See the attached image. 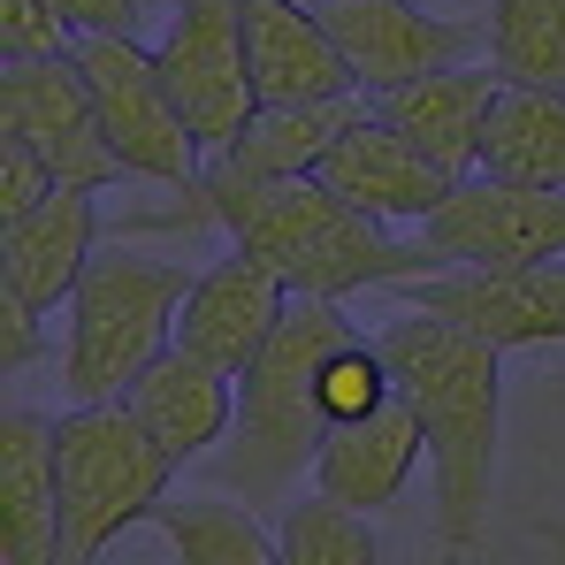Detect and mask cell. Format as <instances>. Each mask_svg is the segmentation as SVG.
I'll list each match as a JSON object with an SVG mask.
<instances>
[{
  "label": "cell",
  "instance_id": "3",
  "mask_svg": "<svg viewBox=\"0 0 565 565\" xmlns=\"http://www.w3.org/2000/svg\"><path fill=\"white\" fill-rule=\"evenodd\" d=\"M352 337L344 298H290L282 329L260 360L237 375V428L214 451V481L245 504H282L290 481L321 459L329 413H321V360Z\"/></svg>",
  "mask_w": 565,
  "mask_h": 565
},
{
  "label": "cell",
  "instance_id": "27",
  "mask_svg": "<svg viewBox=\"0 0 565 565\" xmlns=\"http://www.w3.org/2000/svg\"><path fill=\"white\" fill-rule=\"evenodd\" d=\"M46 191H54V169H46V161H39L23 138H0V222L31 214Z\"/></svg>",
  "mask_w": 565,
  "mask_h": 565
},
{
  "label": "cell",
  "instance_id": "12",
  "mask_svg": "<svg viewBox=\"0 0 565 565\" xmlns=\"http://www.w3.org/2000/svg\"><path fill=\"white\" fill-rule=\"evenodd\" d=\"M290 282L260 260V253H222V260H206L199 276H191V298L184 313H177V344L191 352H206L214 367H230V375H245L253 360H260V344L282 329V313H290Z\"/></svg>",
  "mask_w": 565,
  "mask_h": 565
},
{
  "label": "cell",
  "instance_id": "25",
  "mask_svg": "<svg viewBox=\"0 0 565 565\" xmlns=\"http://www.w3.org/2000/svg\"><path fill=\"white\" fill-rule=\"evenodd\" d=\"M397 397V375H390V352H382V337L367 329H352L329 360H321V413H329V428H344V420H367L375 405Z\"/></svg>",
  "mask_w": 565,
  "mask_h": 565
},
{
  "label": "cell",
  "instance_id": "4",
  "mask_svg": "<svg viewBox=\"0 0 565 565\" xmlns=\"http://www.w3.org/2000/svg\"><path fill=\"white\" fill-rule=\"evenodd\" d=\"M191 276L199 268L130 253V245L93 253V268L77 276L70 306H62V390H70V405L130 397V382L177 344Z\"/></svg>",
  "mask_w": 565,
  "mask_h": 565
},
{
  "label": "cell",
  "instance_id": "20",
  "mask_svg": "<svg viewBox=\"0 0 565 565\" xmlns=\"http://www.w3.org/2000/svg\"><path fill=\"white\" fill-rule=\"evenodd\" d=\"M360 99H260L253 107V122L214 153L230 177H321V161H329V146L360 122Z\"/></svg>",
  "mask_w": 565,
  "mask_h": 565
},
{
  "label": "cell",
  "instance_id": "28",
  "mask_svg": "<svg viewBox=\"0 0 565 565\" xmlns=\"http://www.w3.org/2000/svg\"><path fill=\"white\" fill-rule=\"evenodd\" d=\"M39 344H46V306H31L23 290H8V282H0V367L15 375Z\"/></svg>",
  "mask_w": 565,
  "mask_h": 565
},
{
  "label": "cell",
  "instance_id": "14",
  "mask_svg": "<svg viewBox=\"0 0 565 565\" xmlns=\"http://www.w3.org/2000/svg\"><path fill=\"white\" fill-rule=\"evenodd\" d=\"M122 405H130L138 428L169 451V467L184 473L191 459H206V451L230 444V428H237V375L214 367V360L191 352V344H169L146 375L130 382Z\"/></svg>",
  "mask_w": 565,
  "mask_h": 565
},
{
  "label": "cell",
  "instance_id": "19",
  "mask_svg": "<svg viewBox=\"0 0 565 565\" xmlns=\"http://www.w3.org/2000/svg\"><path fill=\"white\" fill-rule=\"evenodd\" d=\"M0 551L8 565H70L62 489H54V420H0Z\"/></svg>",
  "mask_w": 565,
  "mask_h": 565
},
{
  "label": "cell",
  "instance_id": "7",
  "mask_svg": "<svg viewBox=\"0 0 565 565\" xmlns=\"http://www.w3.org/2000/svg\"><path fill=\"white\" fill-rule=\"evenodd\" d=\"M0 138H23L54 184H77V191H107L122 184V153L107 146L99 130V107L93 85L77 70V54H46V62H0Z\"/></svg>",
  "mask_w": 565,
  "mask_h": 565
},
{
  "label": "cell",
  "instance_id": "8",
  "mask_svg": "<svg viewBox=\"0 0 565 565\" xmlns=\"http://www.w3.org/2000/svg\"><path fill=\"white\" fill-rule=\"evenodd\" d=\"M420 245L444 268H543V260H565V191L504 184V177L473 169L420 222Z\"/></svg>",
  "mask_w": 565,
  "mask_h": 565
},
{
  "label": "cell",
  "instance_id": "6",
  "mask_svg": "<svg viewBox=\"0 0 565 565\" xmlns=\"http://www.w3.org/2000/svg\"><path fill=\"white\" fill-rule=\"evenodd\" d=\"M70 54H77V70H85V85H93L99 130H107V146L122 153L130 177L169 184V191H191L206 177V146H199V130L184 122V107L169 93L153 46L115 39V31H85Z\"/></svg>",
  "mask_w": 565,
  "mask_h": 565
},
{
  "label": "cell",
  "instance_id": "17",
  "mask_svg": "<svg viewBox=\"0 0 565 565\" xmlns=\"http://www.w3.org/2000/svg\"><path fill=\"white\" fill-rule=\"evenodd\" d=\"M245 62L260 99H360L344 46L306 0H245Z\"/></svg>",
  "mask_w": 565,
  "mask_h": 565
},
{
  "label": "cell",
  "instance_id": "18",
  "mask_svg": "<svg viewBox=\"0 0 565 565\" xmlns=\"http://www.w3.org/2000/svg\"><path fill=\"white\" fill-rule=\"evenodd\" d=\"M428 459V436H420V413L405 405V390L375 405L367 420H344V428H329V444H321V459H313V489H329L337 504H352V512H390L397 497H405V481L420 473Z\"/></svg>",
  "mask_w": 565,
  "mask_h": 565
},
{
  "label": "cell",
  "instance_id": "9",
  "mask_svg": "<svg viewBox=\"0 0 565 565\" xmlns=\"http://www.w3.org/2000/svg\"><path fill=\"white\" fill-rule=\"evenodd\" d=\"M153 62L206 153H222L253 122L260 93H253V62H245V0H177Z\"/></svg>",
  "mask_w": 565,
  "mask_h": 565
},
{
  "label": "cell",
  "instance_id": "30",
  "mask_svg": "<svg viewBox=\"0 0 565 565\" xmlns=\"http://www.w3.org/2000/svg\"><path fill=\"white\" fill-rule=\"evenodd\" d=\"M535 543L551 551V565H565V527H558V520H535Z\"/></svg>",
  "mask_w": 565,
  "mask_h": 565
},
{
  "label": "cell",
  "instance_id": "13",
  "mask_svg": "<svg viewBox=\"0 0 565 565\" xmlns=\"http://www.w3.org/2000/svg\"><path fill=\"white\" fill-rule=\"evenodd\" d=\"M321 184L337 191L344 206L375 214V222H428V214L451 199V184H459V177H451L444 161H428L405 130H390L375 107H360V122L329 146Z\"/></svg>",
  "mask_w": 565,
  "mask_h": 565
},
{
  "label": "cell",
  "instance_id": "24",
  "mask_svg": "<svg viewBox=\"0 0 565 565\" xmlns=\"http://www.w3.org/2000/svg\"><path fill=\"white\" fill-rule=\"evenodd\" d=\"M276 543L282 565H382V543L367 527V512L337 504L329 489H306V497H282L276 504Z\"/></svg>",
  "mask_w": 565,
  "mask_h": 565
},
{
  "label": "cell",
  "instance_id": "10",
  "mask_svg": "<svg viewBox=\"0 0 565 565\" xmlns=\"http://www.w3.org/2000/svg\"><path fill=\"white\" fill-rule=\"evenodd\" d=\"M390 290H397V306L444 313L473 337H489L497 352L565 344V260H543V268H428V276H405Z\"/></svg>",
  "mask_w": 565,
  "mask_h": 565
},
{
  "label": "cell",
  "instance_id": "23",
  "mask_svg": "<svg viewBox=\"0 0 565 565\" xmlns=\"http://www.w3.org/2000/svg\"><path fill=\"white\" fill-rule=\"evenodd\" d=\"M481 62L504 85L565 93V0H489V15H481Z\"/></svg>",
  "mask_w": 565,
  "mask_h": 565
},
{
  "label": "cell",
  "instance_id": "1",
  "mask_svg": "<svg viewBox=\"0 0 565 565\" xmlns=\"http://www.w3.org/2000/svg\"><path fill=\"white\" fill-rule=\"evenodd\" d=\"M130 230H222L237 253H260L298 298H352L444 268L420 237H390V222L344 206L321 177H230L222 161L177 191L169 214H138Z\"/></svg>",
  "mask_w": 565,
  "mask_h": 565
},
{
  "label": "cell",
  "instance_id": "16",
  "mask_svg": "<svg viewBox=\"0 0 565 565\" xmlns=\"http://www.w3.org/2000/svg\"><path fill=\"white\" fill-rule=\"evenodd\" d=\"M504 99V77L489 62H459V70H436L420 85H397V93H375V107L390 130H405L428 161H444L451 177H473L481 169V138H489V115Z\"/></svg>",
  "mask_w": 565,
  "mask_h": 565
},
{
  "label": "cell",
  "instance_id": "15",
  "mask_svg": "<svg viewBox=\"0 0 565 565\" xmlns=\"http://www.w3.org/2000/svg\"><path fill=\"white\" fill-rule=\"evenodd\" d=\"M93 253H99V191L54 184L31 214L0 222V282L23 290L46 313L70 306L77 276L93 268Z\"/></svg>",
  "mask_w": 565,
  "mask_h": 565
},
{
  "label": "cell",
  "instance_id": "29",
  "mask_svg": "<svg viewBox=\"0 0 565 565\" xmlns=\"http://www.w3.org/2000/svg\"><path fill=\"white\" fill-rule=\"evenodd\" d=\"M54 15L85 39V31H115V39H138V0H54Z\"/></svg>",
  "mask_w": 565,
  "mask_h": 565
},
{
  "label": "cell",
  "instance_id": "11",
  "mask_svg": "<svg viewBox=\"0 0 565 565\" xmlns=\"http://www.w3.org/2000/svg\"><path fill=\"white\" fill-rule=\"evenodd\" d=\"M329 39L344 46L360 93H397V85H420L436 70H459L481 62V23H451V15H428L420 0H313Z\"/></svg>",
  "mask_w": 565,
  "mask_h": 565
},
{
  "label": "cell",
  "instance_id": "21",
  "mask_svg": "<svg viewBox=\"0 0 565 565\" xmlns=\"http://www.w3.org/2000/svg\"><path fill=\"white\" fill-rule=\"evenodd\" d=\"M481 177L565 191V93L504 85L497 115H489V138H481Z\"/></svg>",
  "mask_w": 565,
  "mask_h": 565
},
{
  "label": "cell",
  "instance_id": "22",
  "mask_svg": "<svg viewBox=\"0 0 565 565\" xmlns=\"http://www.w3.org/2000/svg\"><path fill=\"white\" fill-rule=\"evenodd\" d=\"M146 527L177 551V565H282V543L237 497H161Z\"/></svg>",
  "mask_w": 565,
  "mask_h": 565
},
{
  "label": "cell",
  "instance_id": "2",
  "mask_svg": "<svg viewBox=\"0 0 565 565\" xmlns=\"http://www.w3.org/2000/svg\"><path fill=\"white\" fill-rule=\"evenodd\" d=\"M375 337L428 436L436 565H473L481 527H489V489H497V436H504V352L420 306H397Z\"/></svg>",
  "mask_w": 565,
  "mask_h": 565
},
{
  "label": "cell",
  "instance_id": "5",
  "mask_svg": "<svg viewBox=\"0 0 565 565\" xmlns=\"http://www.w3.org/2000/svg\"><path fill=\"white\" fill-rule=\"evenodd\" d=\"M54 489H62L70 565H99L122 527H146L161 512V497H177V467L122 397L70 405L54 420Z\"/></svg>",
  "mask_w": 565,
  "mask_h": 565
},
{
  "label": "cell",
  "instance_id": "26",
  "mask_svg": "<svg viewBox=\"0 0 565 565\" xmlns=\"http://www.w3.org/2000/svg\"><path fill=\"white\" fill-rule=\"evenodd\" d=\"M70 46L77 31L54 15V0H0V62H46Z\"/></svg>",
  "mask_w": 565,
  "mask_h": 565
}]
</instances>
